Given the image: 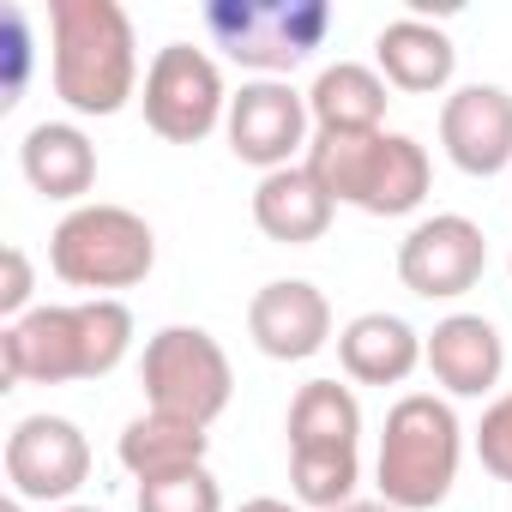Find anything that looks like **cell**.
<instances>
[{"label": "cell", "instance_id": "1", "mask_svg": "<svg viewBox=\"0 0 512 512\" xmlns=\"http://www.w3.org/2000/svg\"><path fill=\"white\" fill-rule=\"evenodd\" d=\"M133 350V314L121 296H85V302H43L25 320L0 326V368L13 386H73L103 380Z\"/></svg>", "mask_w": 512, "mask_h": 512}, {"label": "cell", "instance_id": "2", "mask_svg": "<svg viewBox=\"0 0 512 512\" xmlns=\"http://www.w3.org/2000/svg\"><path fill=\"white\" fill-rule=\"evenodd\" d=\"M49 85L73 115L109 121L139 91V37L115 0H55L49 7Z\"/></svg>", "mask_w": 512, "mask_h": 512}, {"label": "cell", "instance_id": "3", "mask_svg": "<svg viewBox=\"0 0 512 512\" xmlns=\"http://www.w3.org/2000/svg\"><path fill=\"white\" fill-rule=\"evenodd\" d=\"M464 464V422L452 398L440 392H404L386 410L380 452H374V488L398 512H434L446 506Z\"/></svg>", "mask_w": 512, "mask_h": 512}, {"label": "cell", "instance_id": "4", "mask_svg": "<svg viewBox=\"0 0 512 512\" xmlns=\"http://www.w3.org/2000/svg\"><path fill=\"white\" fill-rule=\"evenodd\" d=\"M308 175L332 193V205H356L368 217H410L428 187L434 163L410 133H314Z\"/></svg>", "mask_w": 512, "mask_h": 512}, {"label": "cell", "instance_id": "5", "mask_svg": "<svg viewBox=\"0 0 512 512\" xmlns=\"http://www.w3.org/2000/svg\"><path fill=\"white\" fill-rule=\"evenodd\" d=\"M151 266H157L151 223L127 205H109V199L73 205L49 235V272L67 290H85V296L139 290L151 278Z\"/></svg>", "mask_w": 512, "mask_h": 512}, {"label": "cell", "instance_id": "6", "mask_svg": "<svg viewBox=\"0 0 512 512\" xmlns=\"http://www.w3.org/2000/svg\"><path fill=\"white\" fill-rule=\"evenodd\" d=\"M332 25L338 13L326 0H211L205 7L211 49H223V61L260 73V79H284L302 61H314Z\"/></svg>", "mask_w": 512, "mask_h": 512}, {"label": "cell", "instance_id": "7", "mask_svg": "<svg viewBox=\"0 0 512 512\" xmlns=\"http://www.w3.org/2000/svg\"><path fill=\"white\" fill-rule=\"evenodd\" d=\"M139 386L157 416L211 428L235 398V368L205 326H163L139 356Z\"/></svg>", "mask_w": 512, "mask_h": 512}, {"label": "cell", "instance_id": "8", "mask_svg": "<svg viewBox=\"0 0 512 512\" xmlns=\"http://www.w3.org/2000/svg\"><path fill=\"white\" fill-rule=\"evenodd\" d=\"M145 127L169 145H199L229 121L223 67L193 43H163L145 67Z\"/></svg>", "mask_w": 512, "mask_h": 512}, {"label": "cell", "instance_id": "9", "mask_svg": "<svg viewBox=\"0 0 512 512\" xmlns=\"http://www.w3.org/2000/svg\"><path fill=\"white\" fill-rule=\"evenodd\" d=\"M0 464H7V494L55 512V506H73L79 488L91 482V440L79 422L37 410V416L13 422Z\"/></svg>", "mask_w": 512, "mask_h": 512}, {"label": "cell", "instance_id": "10", "mask_svg": "<svg viewBox=\"0 0 512 512\" xmlns=\"http://www.w3.org/2000/svg\"><path fill=\"white\" fill-rule=\"evenodd\" d=\"M223 139L241 163H253L260 175L290 169L308 157L314 145V115H308V91H296L290 79H253L229 97V121Z\"/></svg>", "mask_w": 512, "mask_h": 512}, {"label": "cell", "instance_id": "11", "mask_svg": "<svg viewBox=\"0 0 512 512\" xmlns=\"http://www.w3.org/2000/svg\"><path fill=\"white\" fill-rule=\"evenodd\" d=\"M488 272V241L482 223L464 211H434L398 241V284L422 302H458L482 284Z\"/></svg>", "mask_w": 512, "mask_h": 512}, {"label": "cell", "instance_id": "12", "mask_svg": "<svg viewBox=\"0 0 512 512\" xmlns=\"http://www.w3.org/2000/svg\"><path fill=\"white\" fill-rule=\"evenodd\" d=\"M247 338L272 362H308L332 344V302L308 278H272L247 302Z\"/></svg>", "mask_w": 512, "mask_h": 512}, {"label": "cell", "instance_id": "13", "mask_svg": "<svg viewBox=\"0 0 512 512\" xmlns=\"http://www.w3.org/2000/svg\"><path fill=\"white\" fill-rule=\"evenodd\" d=\"M440 151L452 169L488 181L512 169V91L500 85H458L440 103Z\"/></svg>", "mask_w": 512, "mask_h": 512}, {"label": "cell", "instance_id": "14", "mask_svg": "<svg viewBox=\"0 0 512 512\" xmlns=\"http://www.w3.org/2000/svg\"><path fill=\"white\" fill-rule=\"evenodd\" d=\"M422 368L446 398H488L506 374V338L482 314H446L422 338Z\"/></svg>", "mask_w": 512, "mask_h": 512}, {"label": "cell", "instance_id": "15", "mask_svg": "<svg viewBox=\"0 0 512 512\" xmlns=\"http://www.w3.org/2000/svg\"><path fill=\"white\" fill-rule=\"evenodd\" d=\"M374 67H380V79L392 85V91H404V97H440L446 85H452V73H458V49H452V37L440 31V25H428V19H392V25H380V37H374Z\"/></svg>", "mask_w": 512, "mask_h": 512}, {"label": "cell", "instance_id": "16", "mask_svg": "<svg viewBox=\"0 0 512 512\" xmlns=\"http://www.w3.org/2000/svg\"><path fill=\"white\" fill-rule=\"evenodd\" d=\"M19 169H25L31 193H43L55 205H85V193L97 187V145L73 121H37L19 139Z\"/></svg>", "mask_w": 512, "mask_h": 512}, {"label": "cell", "instance_id": "17", "mask_svg": "<svg viewBox=\"0 0 512 512\" xmlns=\"http://www.w3.org/2000/svg\"><path fill=\"white\" fill-rule=\"evenodd\" d=\"M332 193L308 175V163H290V169H272L253 187V223H260L266 241L278 247H308L332 229Z\"/></svg>", "mask_w": 512, "mask_h": 512}, {"label": "cell", "instance_id": "18", "mask_svg": "<svg viewBox=\"0 0 512 512\" xmlns=\"http://www.w3.org/2000/svg\"><path fill=\"white\" fill-rule=\"evenodd\" d=\"M338 362L356 386H404L422 368V332L398 314H356L338 332Z\"/></svg>", "mask_w": 512, "mask_h": 512}, {"label": "cell", "instance_id": "19", "mask_svg": "<svg viewBox=\"0 0 512 512\" xmlns=\"http://www.w3.org/2000/svg\"><path fill=\"white\" fill-rule=\"evenodd\" d=\"M392 85L380 79V67H362V61H338V67H320V79L308 85V115H314V133H380L386 127V97Z\"/></svg>", "mask_w": 512, "mask_h": 512}, {"label": "cell", "instance_id": "20", "mask_svg": "<svg viewBox=\"0 0 512 512\" xmlns=\"http://www.w3.org/2000/svg\"><path fill=\"white\" fill-rule=\"evenodd\" d=\"M205 452H211V434L205 428L175 422V416H157V410L133 416L121 428V440H115V458H121V470L133 482H157V476L193 470V464H205Z\"/></svg>", "mask_w": 512, "mask_h": 512}, {"label": "cell", "instance_id": "21", "mask_svg": "<svg viewBox=\"0 0 512 512\" xmlns=\"http://www.w3.org/2000/svg\"><path fill=\"white\" fill-rule=\"evenodd\" d=\"M308 446H362V404L338 380H308L290 398V452Z\"/></svg>", "mask_w": 512, "mask_h": 512}, {"label": "cell", "instance_id": "22", "mask_svg": "<svg viewBox=\"0 0 512 512\" xmlns=\"http://www.w3.org/2000/svg\"><path fill=\"white\" fill-rule=\"evenodd\" d=\"M362 488V452L356 446H308V452H290V494L296 506H314V512H338Z\"/></svg>", "mask_w": 512, "mask_h": 512}, {"label": "cell", "instance_id": "23", "mask_svg": "<svg viewBox=\"0 0 512 512\" xmlns=\"http://www.w3.org/2000/svg\"><path fill=\"white\" fill-rule=\"evenodd\" d=\"M139 512H223V488L205 464H193V470L139 482Z\"/></svg>", "mask_w": 512, "mask_h": 512}, {"label": "cell", "instance_id": "24", "mask_svg": "<svg viewBox=\"0 0 512 512\" xmlns=\"http://www.w3.org/2000/svg\"><path fill=\"white\" fill-rule=\"evenodd\" d=\"M476 458H482V470L494 476V482H512V392H500L488 410H482V422H476Z\"/></svg>", "mask_w": 512, "mask_h": 512}, {"label": "cell", "instance_id": "25", "mask_svg": "<svg viewBox=\"0 0 512 512\" xmlns=\"http://www.w3.org/2000/svg\"><path fill=\"white\" fill-rule=\"evenodd\" d=\"M0 43H7V85H0V109H19V97L31 85V19H25V7L0 13Z\"/></svg>", "mask_w": 512, "mask_h": 512}, {"label": "cell", "instance_id": "26", "mask_svg": "<svg viewBox=\"0 0 512 512\" xmlns=\"http://www.w3.org/2000/svg\"><path fill=\"white\" fill-rule=\"evenodd\" d=\"M0 260H7V284H0V314H7V320H25V314H31V290H37L31 260H25V247H7Z\"/></svg>", "mask_w": 512, "mask_h": 512}, {"label": "cell", "instance_id": "27", "mask_svg": "<svg viewBox=\"0 0 512 512\" xmlns=\"http://www.w3.org/2000/svg\"><path fill=\"white\" fill-rule=\"evenodd\" d=\"M235 512H302L296 500H278V494H253V500H241Z\"/></svg>", "mask_w": 512, "mask_h": 512}, {"label": "cell", "instance_id": "28", "mask_svg": "<svg viewBox=\"0 0 512 512\" xmlns=\"http://www.w3.org/2000/svg\"><path fill=\"white\" fill-rule=\"evenodd\" d=\"M338 512H398V506H386V500H350V506H338Z\"/></svg>", "mask_w": 512, "mask_h": 512}, {"label": "cell", "instance_id": "29", "mask_svg": "<svg viewBox=\"0 0 512 512\" xmlns=\"http://www.w3.org/2000/svg\"><path fill=\"white\" fill-rule=\"evenodd\" d=\"M0 512H31V500H19V494H7V500H0Z\"/></svg>", "mask_w": 512, "mask_h": 512}, {"label": "cell", "instance_id": "30", "mask_svg": "<svg viewBox=\"0 0 512 512\" xmlns=\"http://www.w3.org/2000/svg\"><path fill=\"white\" fill-rule=\"evenodd\" d=\"M55 512H103V506H85V500H73V506H55Z\"/></svg>", "mask_w": 512, "mask_h": 512}, {"label": "cell", "instance_id": "31", "mask_svg": "<svg viewBox=\"0 0 512 512\" xmlns=\"http://www.w3.org/2000/svg\"><path fill=\"white\" fill-rule=\"evenodd\" d=\"M506 272H512V253H506Z\"/></svg>", "mask_w": 512, "mask_h": 512}]
</instances>
